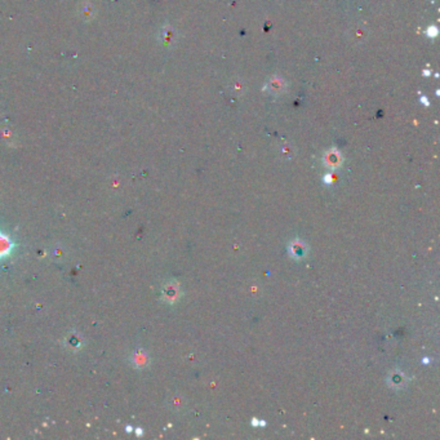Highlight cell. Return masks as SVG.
<instances>
[{
    "label": "cell",
    "mask_w": 440,
    "mask_h": 440,
    "mask_svg": "<svg viewBox=\"0 0 440 440\" xmlns=\"http://www.w3.org/2000/svg\"><path fill=\"white\" fill-rule=\"evenodd\" d=\"M420 102H422L425 105V106H429V105H430V102H429L428 101V98H426V97L425 96H422L421 98H420Z\"/></svg>",
    "instance_id": "7a4b0ae2"
},
{
    "label": "cell",
    "mask_w": 440,
    "mask_h": 440,
    "mask_svg": "<svg viewBox=\"0 0 440 440\" xmlns=\"http://www.w3.org/2000/svg\"><path fill=\"white\" fill-rule=\"evenodd\" d=\"M430 75V71H428V70H425L424 71V76H429Z\"/></svg>",
    "instance_id": "3957f363"
},
{
    "label": "cell",
    "mask_w": 440,
    "mask_h": 440,
    "mask_svg": "<svg viewBox=\"0 0 440 440\" xmlns=\"http://www.w3.org/2000/svg\"><path fill=\"white\" fill-rule=\"evenodd\" d=\"M438 32H439V30H438L437 26H430V27L428 28V35L430 38H435V36H438Z\"/></svg>",
    "instance_id": "6da1fadb"
}]
</instances>
